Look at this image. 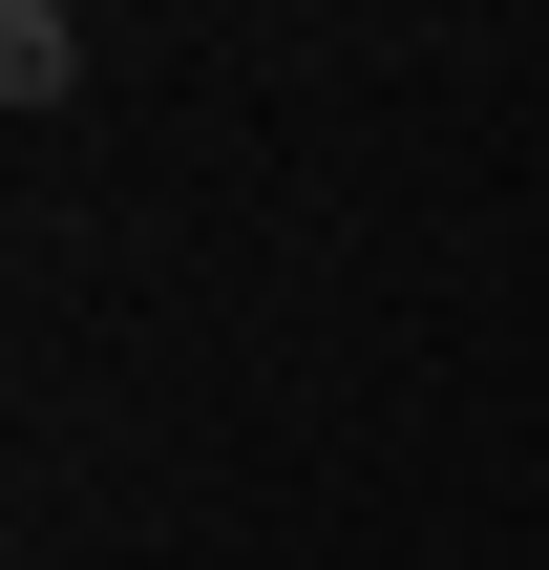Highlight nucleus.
Instances as JSON below:
<instances>
[{
    "label": "nucleus",
    "mask_w": 549,
    "mask_h": 570,
    "mask_svg": "<svg viewBox=\"0 0 549 570\" xmlns=\"http://www.w3.org/2000/svg\"><path fill=\"white\" fill-rule=\"evenodd\" d=\"M63 85H85V21H63V0H0V106H21V127H42V106H63Z\"/></svg>",
    "instance_id": "1"
}]
</instances>
